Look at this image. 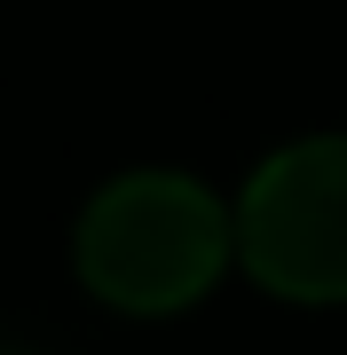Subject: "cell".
<instances>
[{
    "label": "cell",
    "mask_w": 347,
    "mask_h": 355,
    "mask_svg": "<svg viewBox=\"0 0 347 355\" xmlns=\"http://www.w3.org/2000/svg\"><path fill=\"white\" fill-rule=\"evenodd\" d=\"M229 253H237V214L197 174H174V166L103 182L71 237L79 284L127 316H174V308L206 300Z\"/></svg>",
    "instance_id": "obj_1"
},
{
    "label": "cell",
    "mask_w": 347,
    "mask_h": 355,
    "mask_svg": "<svg viewBox=\"0 0 347 355\" xmlns=\"http://www.w3.org/2000/svg\"><path fill=\"white\" fill-rule=\"evenodd\" d=\"M237 253L284 300H347V135H308L253 166L237 198Z\"/></svg>",
    "instance_id": "obj_2"
}]
</instances>
